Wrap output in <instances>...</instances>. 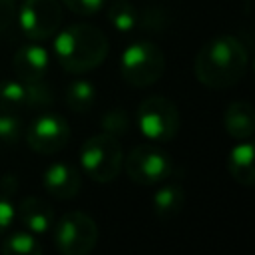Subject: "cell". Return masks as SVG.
<instances>
[{
  "instance_id": "cell-13",
  "label": "cell",
  "mask_w": 255,
  "mask_h": 255,
  "mask_svg": "<svg viewBox=\"0 0 255 255\" xmlns=\"http://www.w3.org/2000/svg\"><path fill=\"white\" fill-rule=\"evenodd\" d=\"M223 128L233 139H249L255 133L253 106L247 102H231L223 112Z\"/></svg>"
},
{
  "instance_id": "cell-22",
  "label": "cell",
  "mask_w": 255,
  "mask_h": 255,
  "mask_svg": "<svg viewBox=\"0 0 255 255\" xmlns=\"http://www.w3.org/2000/svg\"><path fill=\"white\" fill-rule=\"evenodd\" d=\"M62 2H64V6H66L70 12H74L76 16H86V18H90V16L98 14V12L106 6L108 0H62Z\"/></svg>"
},
{
  "instance_id": "cell-2",
  "label": "cell",
  "mask_w": 255,
  "mask_h": 255,
  "mask_svg": "<svg viewBox=\"0 0 255 255\" xmlns=\"http://www.w3.org/2000/svg\"><path fill=\"white\" fill-rule=\"evenodd\" d=\"M54 52L66 72L86 74L104 64L108 56V38L92 24H72L56 36Z\"/></svg>"
},
{
  "instance_id": "cell-16",
  "label": "cell",
  "mask_w": 255,
  "mask_h": 255,
  "mask_svg": "<svg viewBox=\"0 0 255 255\" xmlns=\"http://www.w3.org/2000/svg\"><path fill=\"white\" fill-rule=\"evenodd\" d=\"M96 86L90 82V80H72L68 86H66V92H64V102L66 106L76 112V114H86L94 102H96Z\"/></svg>"
},
{
  "instance_id": "cell-21",
  "label": "cell",
  "mask_w": 255,
  "mask_h": 255,
  "mask_svg": "<svg viewBox=\"0 0 255 255\" xmlns=\"http://www.w3.org/2000/svg\"><path fill=\"white\" fill-rule=\"evenodd\" d=\"M102 129L110 135H126L129 131V116L126 110L122 108H114V110H108L104 112L102 116Z\"/></svg>"
},
{
  "instance_id": "cell-9",
  "label": "cell",
  "mask_w": 255,
  "mask_h": 255,
  "mask_svg": "<svg viewBox=\"0 0 255 255\" xmlns=\"http://www.w3.org/2000/svg\"><path fill=\"white\" fill-rule=\"evenodd\" d=\"M26 141L38 153H58L70 141V124L56 112H40L28 126Z\"/></svg>"
},
{
  "instance_id": "cell-11",
  "label": "cell",
  "mask_w": 255,
  "mask_h": 255,
  "mask_svg": "<svg viewBox=\"0 0 255 255\" xmlns=\"http://www.w3.org/2000/svg\"><path fill=\"white\" fill-rule=\"evenodd\" d=\"M50 68V54L40 44H26L14 54V70L22 82L44 80Z\"/></svg>"
},
{
  "instance_id": "cell-8",
  "label": "cell",
  "mask_w": 255,
  "mask_h": 255,
  "mask_svg": "<svg viewBox=\"0 0 255 255\" xmlns=\"http://www.w3.org/2000/svg\"><path fill=\"white\" fill-rule=\"evenodd\" d=\"M16 16L26 38L44 42L52 38L62 24V4L60 0H24Z\"/></svg>"
},
{
  "instance_id": "cell-23",
  "label": "cell",
  "mask_w": 255,
  "mask_h": 255,
  "mask_svg": "<svg viewBox=\"0 0 255 255\" xmlns=\"http://www.w3.org/2000/svg\"><path fill=\"white\" fill-rule=\"evenodd\" d=\"M14 217H16V207L10 199V195L0 191V235L12 225Z\"/></svg>"
},
{
  "instance_id": "cell-25",
  "label": "cell",
  "mask_w": 255,
  "mask_h": 255,
  "mask_svg": "<svg viewBox=\"0 0 255 255\" xmlns=\"http://www.w3.org/2000/svg\"><path fill=\"white\" fill-rule=\"evenodd\" d=\"M16 189H18V179H16L12 173L4 175V179H2V183H0V191L12 195V191H16Z\"/></svg>"
},
{
  "instance_id": "cell-18",
  "label": "cell",
  "mask_w": 255,
  "mask_h": 255,
  "mask_svg": "<svg viewBox=\"0 0 255 255\" xmlns=\"http://www.w3.org/2000/svg\"><path fill=\"white\" fill-rule=\"evenodd\" d=\"M108 20L120 34H131L139 26V12L129 0H112Z\"/></svg>"
},
{
  "instance_id": "cell-24",
  "label": "cell",
  "mask_w": 255,
  "mask_h": 255,
  "mask_svg": "<svg viewBox=\"0 0 255 255\" xmlns=\"http://www.w3.org/2000/svg\"><path fill=\"white\" fill-rule=\"evenodd\" d=\"M16 20V0H0V34Z\"/></svg>"
},
{
  "instance_id": "cell-4",
  "label": "cell",
  "mask_w": 255,
  "mask_h": 255,
  "mask_svg": "<svg viewBox=\"0 0 255 255\" xmlns=\"http://www.w3.org/2000/svg\"><path fill=\"white\" fill-rule=\"evenodd\" d=\"M165 70V56L153 42H133L120 58L122 78L133 88L153 86Z\"/></svg>"
},
{
  "instance_id": "cell-3",
  "label": "cell",
  "mask_w": 255,
  "mask_h": 255,
  "mask_svg": "<svg viewBox=\"0 0 255 255\" xmlns=\"http://www.w3.org/2000/svg\"><path fill=\"white\" fill-rule=\"evenodd\" d=\"M80 165L84 173L98 183H108L116 179L124 165V151L120 139L106 131L88 137L80 149Z\"/></svg>"
},
{
  "instance_id": "cell-5",
  "label": "cell",
  "mask_w": 255,
  "mask_h": 255,
  "mask_svg": "<svg viewBox=\"0 0 255 255\" xmlns=\"http://www.w3.org/2000/svg\"><path fill=\"white\" fill-rule=\"evenodd\" d=\"M135 122L147 141L165 143L179 131V110L165 96H149L137 106Z\"/></svg>"
},
{
  "instance_id": "cell-15",
  "label": "cell",
  "mask_w": 255,
  "mask_h": 255,
  "mask_svg": "<svg viewBox=\"0 0 255 255\" xmlns=\"http://www.w3.org/2000/svg\"><path fill=\"white\" fill-rule=\"evenodd\" d=\"M183 203H185V191L181 183H167L159 187L151 197V207L159 221H169L175 215H179Z\"/></svg>"
},
{
  "instance_id": "cell-6",
  "label": "cell",
  "mask_w": 255,
  "mask_h": 255,
  "mask_svg": "<svg viewBox=\"0 0 255 255\" xmlns=\"http://www.w3.org/2000/svg\"><path fill=\"white\" fill-rule=\"evenodd\" d=\"M128 177L141 185H153L173 175L175 165L171 155L153 141L135 145L122 165Z\"/></svg>"
},
{
  "instance_id": "cell-20",
  "label": "cell",
  "mask_w": 255,
  "mask_h": 255,
  "mask_svg": "<svg viewBox=\"0 0 255 255\" xmlns=\"http://www.w3.org/2000/svg\"><path fill=\"white\" fill-rule=\"evenodd\" d=\"M24 133V122L12 112H0V141L4 145H14Z\"/></svg>"
},
{
  "instance_id": "cell-17",
  "label": "cell",
  "mask_w": 255,
  "mask_h": 255,
  "mask_svg": "<svg viewBox=\"0 0 255 255\" xmlns=\"http://www.w3.org/2000/svg\"><path fill=\"white\" fill-rule=\"evenodd\" d=\"M30 108L28 100V82L22 80H4L0 82V112H22Z\"/></svg>"
},
{
  "instance_id": "cell-1",
  "label": "cell",
  "mask_w": 255,
  "mask_h": 255,
  "mask_svg": "<svg viewBox=\"0 0 255 255\" xmlns=\"http://www.w3.org/2000/svg\"><path fill=\"white\" fill-rule=\"evenodd\" d=\"M247 70V50L239 38L221 34L207 40L195 54L193 74L211 90H227L239 84Z\"/></svg>"
},
{
  "instance_id": "cell-10",
  "label": "cell",
  "mask_w": 255,
  "mask_h": 255,
  "mask_svg": "<svg viewBox=\"0 0 255 255\" xmlns=\"http://www.w3.org/2000/svg\"><path fill=\"white\" fill-rule=\"evenodd\" d=\"M44 189L56 199H72L82 189L80 171L68 161H54L42 175Z\"/></svg>"
},
{
  "instance_id": "cell-19",
  "label": "cell",
  "mask_w": 255,
  "mask_h": 255,
  "mask_svg": "<svg viewBox=\"0 0 255 255\" xmlns=\"http://www.w3.org/2000/svg\"><path fill=\"white\" fill-rule=\"evenodd\" d=\"M0 251L6 253V255H40L42 253V243L34 233L24 229V231L10 233L2 241Z\"/></svg>"
},
{
  "instance_id": "cell-7",
  "label": "cell",
  "mask_w": 255,
  "mask_h": 255,
  "mask_svg": "<svg viewBox=\"0 0 255 255\" xmlns=\"http://www.w3.org/2000/svg\"><path fill=\"white\" fill-rule=\"evenodd\" d=\"M52 227L54 243L64 255H88L98 243V225L84 211H68Z\"/></svg>"
},
{
  "instance_id": "cell-12",
  "label": "cell",
  "mask_w": 255,
  "mask_h": 255,
  "mask_svg": "<svg viewBox=\"0 0 255 255\" xmlns=\"http://www.w3.org/2000/svg\"><path fill=\"white\" fill-rule=\"evenodd\" d=\"M18 217L24 229H28L34 235H44L54 225V211L52 207L40 199V197H24L18 205Z\"/></svg>"
},
{
  "instance_id": "cell-14",
  "label": "cell",
  "mask_w": 255,
  "mask_h": 255,
  "mask_svg": "<svg viewBox=\"0 0 255 255\" xmlns=\"http://www.w3.org/2000/svg\"><path fill=\"white\" fill-rule=\"evenodd\" d=\"M253 157H255V147H253V143L249 139H241V143H237L227 155V171H229V175L237 183H241L245 187L253 185V181H255Z\"/></svg>"
}]
</instances>
